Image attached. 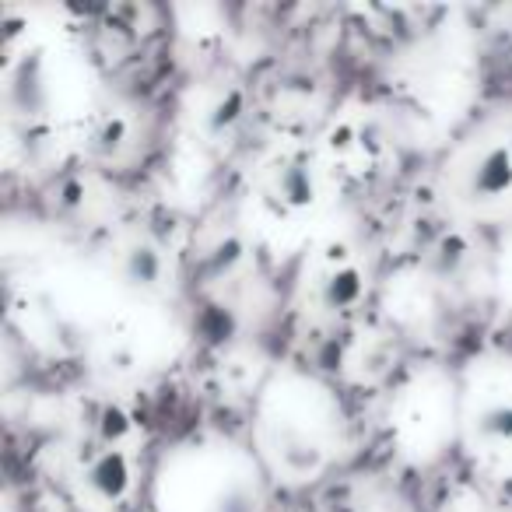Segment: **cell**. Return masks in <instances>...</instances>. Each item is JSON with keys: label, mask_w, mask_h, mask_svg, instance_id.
<instances>
[{"label": "cell", "mask_w": 512, "mask_h": 512, "mask_svg": "<svg viewBox=\"0 0 512 512\" xmlns=\"http://www.w3.org/2000/svg\"><path fill=\"white\" fill-rule=\"evenodd\" d=\"M348 449V414L341 397L316 372L285 365L256 397L253 453L281 488H306Z\"/></svg>", "instance_id": "obj_1"}, {"label": "cell", "mask_w": 512, "mask_h": 512, "mask_svg": "<svg viewBox=\"0 0 512 512\" xmlns=\"http://www.w3.org/2000/svg\"><path fill=\"white\" fill-rule=\"evenodd\" d=\"M8 123L36 151L88 141L102 102L95 99L88 60L60 39L8 46Z\"/></svg>", "instance_id": "obj_2"}, {"label": "cell", "mask_w": 512, "mask_h": 512, "mask_svg": "<svg viewBox=\"0 0 512 512\" xmlns=\"http://www.w3.org/2000/svg\"><path fill=\"white\" fill-rule=\"evenodd\" d=\"M141 428L113 397H92L57 439V484L78 512H123L141 488Z\"/></svg>", "instance_id": "obj_3"}, {"label": "cell", "mask_w": 512, "mask_h": 512, "mask_svg": "<svg viewBox=\"0 0 512 512\" xmlns=\"http://www.w3.org/2000/svg\"><path fill=\"white\" fill-rule=\"evenodd\" d=\"M148 498L155 512H271V477L253 449L200 435L165 449Z\"/></svg>", "instance_id": "obj_4"}, {"label": "cell", "mask_w": 512, "mask_h": 512, "mask_svg": "<svg viewBox=\"0 0 512 512\" xmlns=\"http://www.w3.org/2000/svg\"><path fill=\"white\" fill-rule=\"evenodd\" d=\"M341 176L320 144L278 141L249 176V214L274 246H309L330 228Z\"/></svg>", "instance_id": "obj_5"}, {"label": "cell", "mask_w": 512, "mask_h": 512, "mask_svg": "<svg viewBox=\"0 0 512 512\" xmlns=\"http://www.w3.org/2000/svg\"><path fill=\"white\" fill-rule=\"evenodd\" d=\"M439 183L460 218L512 225V102L491 106L456 137Z\"/></svg>", "instance_id": "obj_6"}, {"label": "cell", "mask_w": 512, "mask_h": 512, "mask_svg": "<svg viewBox=\"0 0 512 512\" xmlns=\"http://www.w3.org/2000/svg\"><path fill=\"white\" fill-rule=\"evenodd\" d=\"M460 449L491 477L512 474V355L488 351L463 365Z\"/></svg>", "instance_id": "obj_7"}, {"label": "cell", "mask_w": 512, "mask_h": 512, "mask_svg": "<svg viewBox=\"0 0 512 512\" xmlns=\"http://www.w3.org/2000/svg\"><path fill=\"white\" fill-rule=\"evenodd\" d=\"M390 439L404 460L421 467L460 446V376L439 365L414 369L390 400Z\"/></svg>", "instance_id": "obj_8"}, {"label": "cell", "mask_w": 512, "mask_h": 512, "mask_svg": "<svg viewBox=\"0 0 512 512\" xmlns=\"http://www.w3.org/2000/svg\"><path fill=\"white\" fill-rule=\"evenodd\" d=\"M369 299V264L348 235L327 232L313 239L302 256L299 306L316 323H344L358 316Z\"/></svg>", "instance_id": "obj_9"}, {"label": "cell", "mask_w": 512, "mask_h": 512, "mask_svg": "<svg viewBox=\"0 0 512 512\" xmlns=\"http://www.w3.org/2000/svg\"><path fill=\"white\" fill-rule=\"evenodd\" d=\"M320 148L334 172L344 179H372L397 162V134L372 106L341 113L320 137Z\"/></svg>", "instance_id": "obj_10"}, {"label": "cell", "mask_w": 512, "mask_h": 512, "mask_svg": "<svg viewBox=\"0 0 512 512\" xmlns=\"http://www.w3.org/2000/svg\"><path fill=\"white\" fill-rule=\"evenodd\" d=\"M109 274L127 295L141 302H151L165 295L176 278V264H172L169 249L155 239V235L141 232H123L113 246V260H109Z\"/></svg>", "instance_id": "obj_11"}, {"label": "cell", "mask_w": 512, "mask_h": 512, "mask_svg": "<svg viewBox=\"0 0 512 512\" xmlns=\"http://www.w3.org/2000/svg\"><path fill=\"white\" fill-rule=\"evenodd\" d=\"M498 295H502V306L512 313V228L498 249Z\"/></svg>", "instance_id": "obj_12"}]
</instances>
